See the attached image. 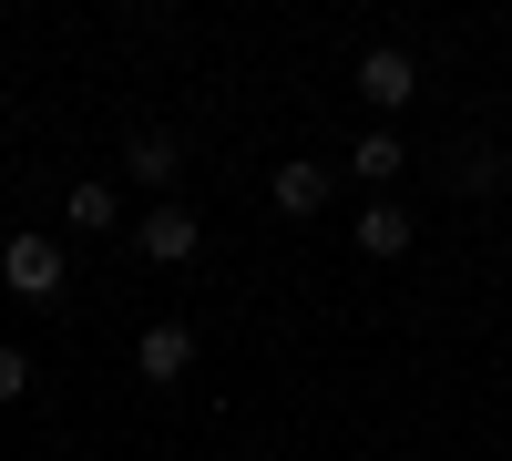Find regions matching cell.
Returning a JSON list of instances; mask_svg holds the SVG:
<instances>
[{
    "label": "cell",
    "instance_id": "obj_1",
    "mask_svg": "<svg viewBox=\"0 0 512 461\" xmlns=\"http://www.w3.org/2000/svg\"><path fill=\"white\" fill-rule=\"evenodd\" d=\"M0 287H11L21 308H52L62 287H72V257H62L52 236H11V246H0Z\"/></svg>",
    "mask_w": 512,
    "mask_h": 461
},
{
    "label": "cell",
    "instance_id": "obj_6",
    "mask_svg": "<svg viewBox=\"0 0 512 461\" xmlns=\"http://www.w3.org/2000/svg\"><path fill=\"white\" fill-rule=\"evenodd\" d=\"M267 195H277V216H297V226H308L318 205L338 195V175H328V164H277V175H267Z\"/></svg>",
    "mask_w": 512,
    "mask_h": 461
},
{
    "label": "cell",
    "instance_id": "obj_9",
    "mask_svg": "<svg viewBox=\"0 0 512 461\" xmlns=\"http://www.w3.org/2000/svg\"><path fill=\"white\" fill-rule=\"evenodd\" d=\"M400 164H410V154H400V134H359V144H349V175H359V185H390Z\"/></svg>",
    "mask_w": 512,
    "mask_h": 461
},
{
    "label": "cell",
    "instance_id": "obj_8",
    "mask_svg": "<svg viewBox=\"0 0 512 461\" xmlns=\"http://www.w3.org/2000/svg\"><path fill=\"white\" fill-rule=\"evenodd\" d=\"M72 226H82V236H113V226H123V195H113L103 175H82V185H72Z\"/></svg>",
    "mask_w": 512,
    "mask_h": 461
},
{
    "label": "cell",
    "instance_id": "obj_11",
    "mask_svg": "<svg viewBox=\"0 0 512 461\" xmlns=\"http://www.w3.org/2000/svg\"><path fill=\"white\" fill-rule=\"evenodd\" d=\"M502 134H512V123H502Z\"/></svg>",
    "mask_w": 512,
    "mask_h": 461
},
{
    "label": "cell",
    "instance_id": "obj_4",
    "mask_svg": "<svg viewBox=\"0 0 512 461\" xmlns=\"http://www.w3.org/2000/svg\"><path fill=\"white\" fill-rule=\"evenodd\" d=\"M134 369H144L154 390H164V380H185V369H195V328H185V318H154L144 339H134Z\"/></svg>",
    "mask_w": 512,
    "mask_h": 461
},
{
    "label": "cell",
    "instance_id": "obj_3",
    "mask_svg": "<svg viewBox=\"0 0 512 461\" xmlns=\"http://www.w3.org/2000/svg\"><path fill=\"white\" fill-rule=\"evenodd\" d=\"M134 246H144L154 267H195V257H205V226L185 216V205H154V216L134 226Z\"/></svg>",
    "mask_w": 512,
    "mask_h": 461
},
{
    "label": "cell",
    "instance_id": "obj_2",
    "mask_svg": "<svg viewBox=\"0 0 512 461\" xmlns=\"http://www.w3.org/2000/svg\"><path fill=\"white\" fill-rule=\"evenodd\" d=\"M349 82H359V103H379V113H400V103L420 93V62L400 52V41H379V52H359V62H349Z\"/></svg>",
    "mask_w": 512,
    "mask_h": 461
},
{
    "label": "cell",
    "instance_id": "obj_7",
    "mask_svg": "<svg viewBox=\"0 0 512 461\" xmlns=\"http://www.w3.org/2000/svg\"><path fill=\"white\" fill-rule=\"evenodd\" d=\"M349 246H359V257H379V267H390V257H410V216H400V205H369Z\"/></svg>",
    "mask_w": 512,
    "mask_h": 461
},
{
    "label": "cell",
    "instance_id": "obj_10",
    "mask_svg": "<svg viewBox=\"0 0 512 461\" xmlns=\"http://www.w3.org/2000/svg\"><path fill=\"white\" fill-rule=\"evenodd\" d=\"M21 390H31V349L0 339V400H21Z\"/></svg>",
    "mask_w": 512,
    "mask_h": 461
},
{
    "label": "cell",
    "instance_id": "obj_5",
    "mask_svg": "<svg viewBox=\"0 0 512 461\" xmlns=\"http://www.w3.org/2000/svg\"><path fill=\"white\" fill-rule=\"evenodd\" d=\"M123 175H134V185H154V195H164V185H175V175H185V144H175V134H164V123H144V134H134V144H123Z\"/></svg>",
    "mask_w": 512,
    "mask_h": 461
}]
</instances>
